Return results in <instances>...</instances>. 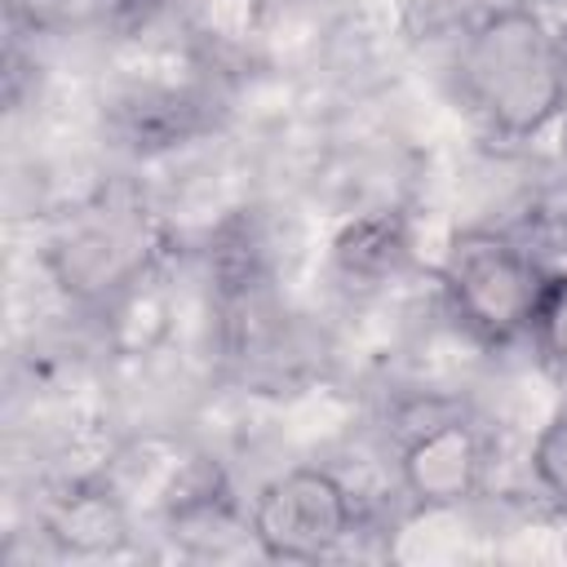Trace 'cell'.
I'll list each match as a JSON object with an SVG mask.
<instances>
[{
    "label": "cell",
    "instance_id": "cell-2",
    "mask_svg": "<svg viewBox=\"0 0 567 567\" xmlns=\"http://www.w3.org/2000/svg\"><path fill=\"white\" fill-rule=\"evenodd\" d=\"M439 275L452 315L492 346L532 332L536 306L549 284V275L532 261V252L496 230H461L447 244Z\"/></svg>",
    "mask_w": 567,
    "mask_h": 567
},
{
    "label": "cell",
    "instance_id": "cell-4",
    "mask_svg": "<svg viewBox=\"0 0 567 567\" xmlns=\"http://www.w3.org/2000/svg\"><path fill=\"white\" fill-rule=\"evenodd\" d=\"M399 483L421 509H456L483 483V443L465 421H434L408 439Z\"/></svg>",
    "mask_w": 567,
    "mask_h": 567
},
{
    "label": "cell",
    "instance_id": "cell-1",
    "mask_svg": "<svg viewBox=\"0 0 567 567\" xmlns=\"http://www.w3.org/2000/svg\"><path fill=\"white\" fill-rule=\"evenodd\" d=\"M470 111L501 137H536L567 106V49L527 4L474 22L456 58Z\"/></svg>",
    "mask_w": 567,
    "mask_h": 567
},
{
    "label": "cell",
    "instance_id": "cell-6",
    "mask_svg": "<svg viewBox=\"0 0 567 567\" xmlns=\"http://www.w3.org/2000/svg\"><path fill=\"white\" fill-rule=\"evenodd\" d=\"M133 270V257L124 248L120 230H89L66 244V288L75 292H97V288H120Z\"/></svg>",
    "mask_w": 567,
    "mask_h": 567
},
{
    "label": "cell",
    "instance_id": "cell-5",
    "mask_svg": "<svg viewBox=\"0 0 567 567\" xmlns=\"http://www.w3.org/2000/svg\"><path fill=\"white\" fill-rule=\"evenodd\" d=\"M403 257H408V235H403V221L394 213L363 217V221L346 226V235L337 239V261L363 279L394 270Z\"/></svg>",
    "mask_w": 567,
    "mask_h": 567
},
{
    "label": "cell",
    "instance_id": "cell-8",
    "mask_svg": "<svg viewBox=\"0 0 567 567\" xmlns=\"http://www.w3.org/2000/svg\"><path fill=\"white\" fill-rule=\"evenodd\" d=\"M532 332L540 337L545 354L567 368V279L563 275H549L545 297H540L536 319H532Z\"/></svg>",
    "mask_w": 567,
    "mask_h": 567
},
{
    "label": "cell",
    "instance_id": "cell-3",
    "mask_svg": "<svg viewBox=\"0 0 567 567\" xmlns=\"http://www.w3.org/2000/svg\"><path fill=\"white\" fill-rule=\"evenodd\" d=\"M354 509L337 474L297 465L261 483L252 496L248 532L275 563H319L350 536Z\"/></svg>",
    "mask_w": 567,
    "mask_h": 567
},
{
    "label": "cell",
    "instance_id": "cell-7",
    "mask_svg": "<svg viewBox=\"0 0 567 567\" xmlns=\"http://www.w3.org/2000/svg\"><path fill=\"white\" fill-rule=\"evenodd\" d=\"M532 474L567 509V408L536 434V443H532Z\"/></svg>",
    "mask_w": 567,
    "mask_h": 567
}]
</instances>
